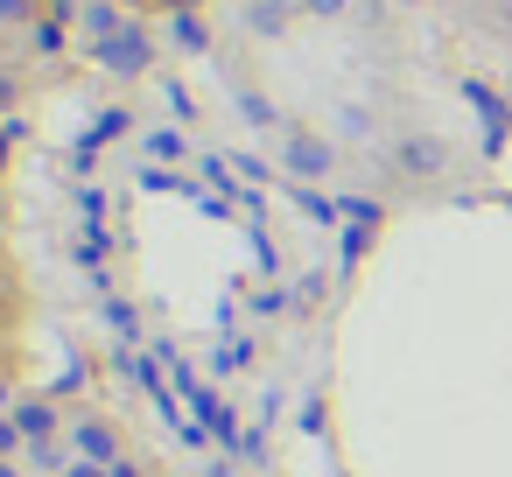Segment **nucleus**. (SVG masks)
<instances>
[]
</instances>
